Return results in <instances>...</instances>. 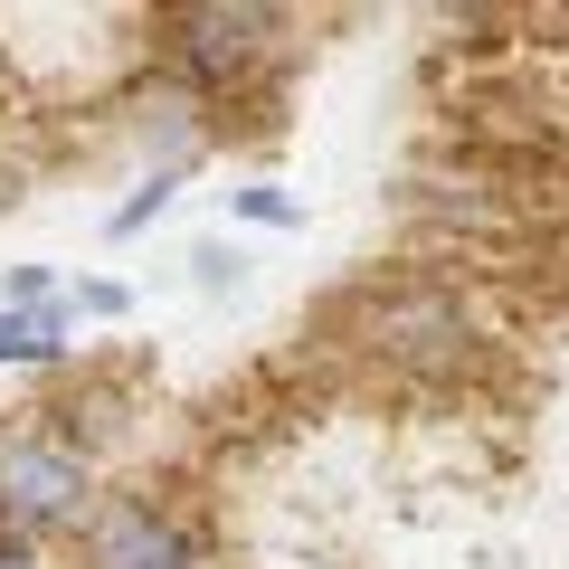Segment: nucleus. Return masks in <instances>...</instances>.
<instances>
[{
    "mask_svg": "<svg viewBox=\"0 0 569 569\" xmlns=\"http://www.w3.org/2000/svg\"><path fill=\"white\" fill-rule=\"evenodd\" d=\"M77 512H86V456L67 447V437L29 427V437L0 447V522H10V541L58 531V522H77Z\"/></svg>",
    "mask_w": 569,
    "mask_h": 569,
    "instance_id": "obj_1",
    "label": "nucleus"
},
{
    "mask_svg": "<svg viewBox=\"0 0 569 569\" xmlns=\"http://www.w3.org/2000/svg\"><path fill=\"white\" fill-rule=\"evenodd\" d=\"M86 569H200L190 531L152 503H104L86 522Z\"/></svg>",
    "mask_w": 569,
    "mask_h": 569,
    "instance_id": "obj_2",
    "label": "nucleus"
},
{
    "mask_svg": "<svg viewBox=\"0 0 569 569\" xmlns=\"http://www.w3.org/2000/svg\"><path fill=\"white\" fill-rule=\"evenodd\" d=\"M171 39H181V67L190 77H247V67L266 58V39H276V20H266V10H219V0H209V10H181V20H171Z\"/></svg>",
    "mask_w": 569,
    "mask_h": 569,
    "instance_id": "obj_3",
    "label": "nucleus"
},
{
    "mask_svg": "<svg viewBox=\"0 0 569 569\" xmlns=\"http://www.w3.org/2000/svg\"><path fill=\"white\" fill-rule=\"evenodd\" d=\"M370 332H380L389 351L418 361V351H447V342H456V313L437 305V295H399V305H380V323H370Z\"/></svg>",
    "mask_w": 569,
    "mask_h": 569,
    "instance_id": "obj_4",
    "label": "nucleus"
},
{
    "mask_svg": "<svg viewBox=\"0 0 569 569\" xmlns=\"http://www.w3.org/2000/svg\"><path fill=\"white\" fill-rule=\"evenodd\" d=\"M58 351H67V323H58V313H48V305H0V361H58Z\"/></svg>",
    "mask_w": 569,
    "mask_h": 569,
    "instance_id": "obj_5",
    "label": "nucleus"
},
{
    "mask_svg": "<svg viewBox=\"0 0 569 569\" xmlns=\"http://www.w3.org/2000/svg\"><path fill=\"white\" fill-rule=\"evenodd\" d=\"M171 190H181V171H162V181L142 190V200H133V209H114V238H133V228H142V219H152V209H162V200H171Z\"/></svg>",
    "mask_w": 569,
    "mask_h": 569,
    "instance_id": "obj_6",
    "label": "nucleus"
},
{
    "mask_svg": "<svg viewBox=\"0 0 569 569\" xmlns=\"http://www.w3.org/2000/svg\"><path fill=\"white\" fill-rule=\"evenodd\" d=\"M238 209L266 219V228H295V200H284V190H238Z\"/></svg>",
    "mask_w": 569,
    "mask_h": 569,
    "instance_id": "obj_7",
    "label": "nucleus"
}]
</instances>
